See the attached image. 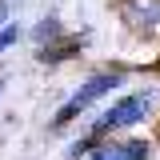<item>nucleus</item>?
Instances as JSON below:
<instances>
[{"label": "nucleus", "instance_id": "3", "mask_svg": "<svg viewBox=\"0 0 160 160\" xmlns=\"http://www.w3.org/2000/svg\"><path fill=\"white\" fill-rule=\"evenodd\" d=\"M88 160H148L144 140H116V144H100Z\"/></svg>", "mask_w": 160, "mask_h": 160}, {"label": "nucleus", "instance_id": "4", "mask_svg": "<svg viewBox=\"0 0 160 160\" xmlns=\"http://www.w3.org/2000/svg\"><path fill=\"white\" fill-rule=\"evenodd\" d=\"M16 36H20V28H16V24H4V28H0V52H4L8 44H16Z\"/></svg>", "mask_w": 160, "mask_h": 160}, {"label": "nucleus", "instance_id": "2", "mask_svg": "<svg viewBox=\"0 0 160 160\" xmlns=\"http://www.w3.org/2000/svg\"><path fill=\"white\" fill-rule=\"evenodd\" d=\"M148 108H152V92H132V96L116 100L104 116L96 120V128L92 132H112V128H128V124H136V120L148 116Z\"/></svg>", "mask_w": 160, "mask_h": 160}, {"label": "nucleus", "instance_id": "5", "mask_svg": "<svg viewBox=\"0 0 160 160\" xmlns=\"http://www.w3.org/2000/svg\"><path fill=\"white\" fill-rule=\"evenodd\" d=\"M36 36H56V20H44V24L36 28Z\"/></svg>", "mask_w": 160, "mask_h": 160}, {"label": "nucleus", "instance_id": "1", "mask_svg": "<svg viewBox=\"0 0 160 160\" xmlns=\"http://www.w3.org/2000/svg\"><path fill=\"white\" fill-rule=\"evenodd\" d=\"M116 84H120V76H116V72H100V76L84 80V88H80V92H72V96H68L64 104H60V112H56V120H52V124H56V128H64V124H68V120L76 116V112L92 108V104H96V100L104 96L108 88H116Z\"/></svg>", "mask_w": 160, "mask_h": 160}]
</instances>
